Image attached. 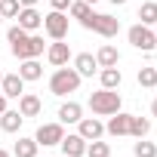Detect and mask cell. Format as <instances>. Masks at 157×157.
I'll list each match as a JSON object with an SVG mask.
<instances>
[{"instance_id":"obj_1","label":"cell","mask_w":157,"mask_h":157,"mask_svg":"<svg viewBox=\"0 0 157 157\" xmlns=\"http://www.w3.org/2000/svg\"><path fill=\"white\" fill-rule=\"evenodd\" d=\"M77 86H80V74H77L74 68H59L52 77H49V93L52 96H68V93H77Z\"/></svg>"},{"instance_id":"obj_2","label":"cell","mask_w":157,"mask_h":157,"mask_svg":"<svg viewBox=\"0 0 157 157\" xmlns=\"http://www.w3.org/2000/svg\"><path fill=\"white\" fill-rule=\"evenodd\" d=\"M90 108H93V114H102V117H111V114H117L120 111V93L117 90H99V93H93L90 96Z\"/></svg>"},{"instance_id":"obj_3","label":"cell","mask_w":157,"mask_h":157,"mask_svg":"<svg viewBox=\"0 0 157 157\" xmlns=\"http://www.w3.org/2000/svg\"><path fill=\"white\" fill-rule=\"evenodd\" d=\"M126 37H129V43L136 46V49H142V52H154L157 49V37H154V31L148 28V25H132L129 31H126Z\"/></svg>"},{"instance_id":"obj_4","label":"cell","mask_w":157,"mask_h":157,"mask_svg":"<svg viewBox=\"0 0 157 157\" xmlns=\"http://www.w3.org/2000/svg\"><path fill=\"white\" fill-rule=\"evenodd\" d=\"M43 31H46L52 40H65V37H68V16L59 13V10H52L49 16H43Z\"/></svg>"},{"instance_id":"obj_5","label":"cell","mask_w":157,"mask_h":157,"mask_svg":"<svg viewBox=\"0 0 157 157\" xmlns=\"http://www.w3.org/2000/svg\"><path fill=\"white\" fill-rule=\"evenodd\" d=\"M13 49V56L22 62V59H37L40 52H43V37L40 34H28L22 43H16V46H10Z\"/></svg>"},{"instance_id":"obj_6","label":"cell","mask_w":157,"mask_h":157,"mask_svg":"<svg viewBox=\"0 0 157 157\" xmlns=\"http://www.w3.org/2000/svg\"><path fill=\"white\" fill-rule=\"evenodd\" d=\"M90 31H96V34H102V37H117L120 19H114V16H108V13H93V28H90Z\"/></svg>"},{"instance_id":"obj_7","label":"cell","mask_w":157,"mask_h":157,"mask_svg":"<svg viewBox=\"0 0 157 157\" xmlns=\"http://www.w3.org/2000/svg\"><path fill=\"white\" fill-rule=\"evenodd\" d=\"M62 136H65L62 123H40L34 139H37V145H43V148H46V145H59V142H62Z\"/></svg>"},{"instance_id":"obj_8","label":"cell","mask_w":157,"mask_h":157,"mask_svg":"<svg viewBox=\"0 0 157 157\" xmlns=\"http://www.w3.org/2000/svg\"><path fill=\"white\" fill-rule=\"evenodd\" d=\"M62 154H68V157H83L86 154V139L80 136V132H74V136H62Z\"/></svg>"},{"instance_id":"obj_9","label":"cell","mask_w":157,"mask_h":157,"mask_svg":"<svg viewBox=\"0 0 157 157\" xmlns=\"http://www.w3.org/2000/svg\"><path fill=\"white\" fill-rule=\"evenodd\" d=\"M16 19H19V22H16V25H19V28H25V31H28V34H31V31H37V28H40V25H43V16H40V13H37V10H34V6H22V10H19V16H16Z\"/></svg>"},{"instance_id":"obj_10","label":"cell","mask_w":157,"mask_h":157,"mask_svg":"<svg viewBox=\"0 0 157 157\" xmlns=\"http://www.w3.org/2000/svg\"><path fill=\"white\" fill-rule=\"evenodd\" d=\"M0 93H3L6 99H19L25 93V80L19 74H3V80H0Z\"/></svg>"},{"instance_id":"obj_11","label":"cell","mask_w":157,"mask_h":157,"mask_svg":"<svg viewBox=\"0 0 157 157\" xmlns=\"http://www.w3.org/2000/svg\"><path fill=\"white\" fill-rule=\"evenodd\" d=\"M68 13L77 19V22H80L86 31L93 28V10H90V3H86V0H71V6H68Z\"/></svg>"},{"instance_id":"obj_12","label":"cell","mask_w":157,"mask_h":157,"mask_svg":"<svg viewBox=\"0 0 157 157\" xmlns=\"http://www.w3.org/2000/svg\"><path fill=\"white\" fill-rule=\"evenodd\" d=\"M46 59H49V65H56V68L68 65V59H71V49H68V43H62V40L49 43V49H46Z\"/></svg>"},{"instance_id":"obj_13","label":"cell","mask_w":157,"mask_h":157,"mask_svg":"<svg viewBox=\"0 0 157 157\" xmlns=\"http://www.w3.org/2000/svg\"><path fill=\"white\" fill-rule=\"evenodd\" d=\"M77 123H80V136H83L86 142H93V139H102V132H105L102 120H96V117H80Z\"/></svg>"},{"instance_id":"obj_14","label":"cell","mask_w":157,"mask_h":157,"mask_svg":"<svg viewBox=\"0 0 157 157\" xmlns=\"http://www.w3.org/2000/svg\"><path fill=\"white\" fill-rule=\"evenodd\" d=\"M40 111H43V105H40L37 96H31V93H22L19 96V114L22 117H37Z\"/></svg>"},{"instance_id":"obj_15","label":"cell","mask_w":157,"mask_h":157,"mask_svg":"<svg viewBox=\"0 0 157 157\" xmlns=\"http://www.w3.org/2000/svg\"><path fill=\"white\" fill-rule=\"evenodd\" d=\"M129 117H132V114H123V111L111 114V120H108L105 132H111V136H129Z\"/></svg>"},{"instance_id":"obj_16","label":"cell","mask_w":157,"mask_h":157,"mask_svg":"<svg viewBox=\"0 0 157 157\" xmlns=\"http://www.w3.org/2000/svg\"><path fill=\"white\" fill-rule=\"evenodd\" d=\"M74 71L80 74V77H93L96 71H99V62H96V56H90V52H80L74 59Z\"/></svg>"},{"instance_id":"obj_17","label":"cell","mask_w":157,"mask_h":157,"mask_svg":"<svg viewBox=\"0 0 157 157\" xmlns=\"http://www.w3.org/2000/svg\"><path fill=\"white\" fill-rule=\"evenodd\" d=\"M19 77H22V80H40V77H43V65H40L37 59H22Z\"/></svg>"},{"instance_id":"obj_18","label":"cell","mask_w":157,"mask_h":157,"mask_svg":"<svg viewBox=\"0 0 157 157\" xmlns=\"http://www.w3.org/2000/svg\"><path fill=\"white\" fill-rule=\"evenodd\" d=\"M80 117H83V108L77 105V102H65L59 108V123H77Z\"/></svg>"},{"instance_id":"obj_19","label":"cell","mask_w":157,"mask_h":157,"mask_svg":"<svg viewBox=\"0 0 157 157\" xmlns=\"http://www.w3.org/2000/svg\"><path fill=\"white\" fill-rule=\"evenodd\" d=\"M96 62H99V68H114V65L120 62V52H117L111 43H105V46L96 52Z\"/></svg>"},{"instance_id":"obj_20","label":"cell","mask_w":157,"mask_h":157,"mask_svg":"<svg viewBox=\"0 0 157 157\" xmlns=\"http://www.w3.org/2000/svg\"><path fill=\"white\" fill-rule=\"evenodd\" d=\"M99 80H102V86L105 90H117L120 86V80H123V74H120V68L114 65V68H102L99 71Z\"/></svg>"},{"instance_id":"obj_21","label":"cell","mask_w":157,"mask_h":157,"mask_svg":"<svg viewBox=\"0 0 157 157\" xmlns=\"http://www.w3.org/2000/svg\"><path fill=\"white\" fill-rule=\"evenodd\" d=\"M22 120H25V117H22L19 111H10V108H6L3 114H0V129H3V132H19Z\"/></svg>"},{"instance_id":"obj_22","label":"cell","mask_w":157,"mask_h":157,"mask_svg":"<svg viewBox=\"0 0 157 157\" xmlns=\"http://www.w3.org/2000/svg\"><path fill=\"white\" fill-rule=\"evenodd\" d=\"M139 22L142 25H157V3H154V0H145V3L139 6Z\"/></svg>"},{"instance_id":"obj_23","label":"cell","mask_w":157,"mask_h":157,"mask_svg":"<svg viewBox=\"0 0 157 157\" xmlns=\"http://www.w3.org/2000/svg\"><path fill=\"white\" fill-rule=\"evenodd\" d=\"M148 132H151V120H148V117H136V114H132V117H129V136L145 139Z\"/></svg>"},{"instance_id":"obj_24","label":"cell","mask_w":157,"mask_h":157,"mask_svg":"<svg viewBox=\"0 0 157 157\" xmlns=\"http://www.w3.org/2000/svg\"><path fill=\"white\" fill-rule=\"evenodd\" d=\"M37 139H19L16 142V157H37Z\"/></svg>"},{"instance_id":"obj_25","label":"cell","mask_w":157,"mask_h":157,"mask_svg":"<svg viewBox=\"0 0 157 157\" xmlns=\"http://www.w3.org/2000/svg\"><path fill=\"white\" fill-rule=\"evenodd\" d=\"M139 86H145V90L157 86V68H139Z\"/></svg>"},{"instance_id":"obj_26","label":"cell","mask_w":157,"mask_h":157,"mask_svg":"<svg viewBox=\"0 0 157 157\" xmlns=\"http://www.w3.org/2000/svg\"><path fill=\"white\" fill-rule=\"evenodd\" d=\"M86 157H111V145L93 139V145H86Z\"/></svg>"},{"instance_id":"obj_27","label":"cell","mask_w":157,"mask_h":157,"mask_svg":"<svg viewBox=\"0 0 157 157\" xmlns=\"http://www.w3.org/2000/svg\"><path fill=\"white\" fill-rule=\"evenodd\" d=\"M132 154H136V157H157V145H154V142L139 139V142L132 145Z\"/></svg>"},{"instance_id":"obj_28","label":"cell","mask_w":157,"mask_h":157,"mask_svg":"<svg viewBox=\"0 0 157 157\" xmlns=\"http://www.w3.org/2000/svg\"><path fill=\"white\" fill-rule=\"evenodd\" d=\"M19 0H0V16H3V19H16L19 16Z\"/></svg>"},{"instance_id":"obj_29","label":"cell","mask_w":157,"mask_h":157,"mask_svg":"<svg viewBox=\"0 0 157 157\" xmlns=\"http://www.w3.org/2000/svg\"><path fill=\"white\" fill-rule=\"evenodd\" d=\"M49 6H52V10H59V13H65V10L71 6V0H49Z\"/></svg>"},{"instance_id":"obj_30","label":"cell","mask_w":157,"mask_h":157,"mask_svg":"<svg viewBox=\"0 0 157 157\" xmlns=\"http://www.w3.org/2000/svg\"><path fill=\"white\" fill-rule=\"evenodd\" d=\"M3 111H6V96L0 93V114H3Z\"/></svg>"},{"instance_id":"obj_31","label":"cell","mask_w":157,"mask_h":157,"mask_svg":"<svg viewBox=\"0 0 157 157\" xmlns=\"http://www.w3.org/2000/svg\"><path fill=\"white\" fill-rule=\"evenodd\" d=\"M37 0H19V6H34Z\"/></svg>"},{"instance_id":"obj_32","label":"cell","mask_w":157,"mask_h":157,"mask_svg":"<svg viewBox=\"0 0 157 157\" xmlns=\"http://www.w3.org/2000/svg\"><path fill=\"white\" fill-rule=\"evenodd\" d=\"M151 114H154V117H157V99H154V102H151Z\"/></svg>"},{"instance_id":"obj_33","label":"cell","mask_w":157,"mask_h":157,"mask_svg":"<svg viewBox=\"0 0 157 157\" xmlns=\"http://www.w3.org/2000/svg\"><path fill=\"white\" fill-rule=\"evenodd\" d=\"M111 3H114V6H123V3H126V0H111Z\"/></svg>"},{"instance_id":"obj_34","label":"cell","mask_w":157,"mask_h":157,"mask_svg":"<svg viewBox=\"0 0 157 157\" xmlns=\"http://www.w3.org/2000/svg\"><path fill=\"white\" fill-rule=\"evenodd\" d=\"M0 157H10V151H3V148H0Z\"/></svg>"},{"instance_id":"obj_35","label":"cell","mask_w":157,"mask_h":157,"mask_svg":"<svg viewBox=\"0 0 157 157\" xmlns=\"http://www.w3.org/2000/svg\"><path fill=\"white\" fill-rule=\"evenodd\" d=\"M86 3H99V0H86Z\"/></svg>"},{"instance_id":"obj_36","label":"cell","mask_w":157,"mask_h":157,"mask_svg":"<svg viewBox=\"0 0 157 157\" xmlns=\"http://www.w3.org/2000/svg\"><path fill=\"white\" fill-rule=\"evenodd\" d=\"M154 37H157V25H154Z\"/></svg>"},{"instance_id":"obj_37","label":"cell","mask_w":157,"mask_h":157,"mask_svg":"<svg viewBox=\"0 0 157 157\" xmlns=\"http://www.w3.org/2000/svg\"><path fill=\"white\" fill-rule=\"evenodd\" d=\"M0 80H3V71H0Z\"/></svg>"},{"instance_id":"obj_38","label":"cell","mask_w":157,"mask_h":157,"mask_svg":"<svg viewBox=\"0 0 157 157\" xmlns=\"http://www.w3.org/2000/svg\"><path fill=\"white\" fill-rule=\"evenodd\" d=\"M0 25H3V16H0Z\"/></svg>"},{"instance_id":"obj_39","label":"cell","mask_w":157,"mask_h":157,"mask_svg":"<svg viewBox=\"0 0 157 157\" xmlns=\"http://www.w3.org/2000/svg\"><path fill=\"white\" fill-rule=\"evenodd\" d=\"M62 157H68V154H62Z\"/></svg>"}]
</instances>
